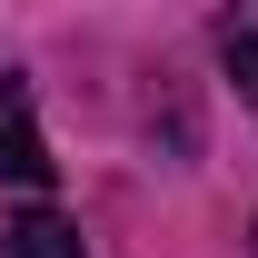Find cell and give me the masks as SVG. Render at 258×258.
<instances>
[{
    "mask_svg": "<svg viewBox=\"0 0 258 258\" xmlns=\"http://www.w3.org/2000/svg\"><path fill=\"white\" fill-rule=\"evenodd\" d=\"M228 80H238V99H258V20H228Z\"/></svg>",
    "mask_w": 258,
    "mask_h": 258,
    "instance_id": "3957f363",
    "label": "cell"
},
{
    "mask_svg": "<svg viewBox=\"0 0 258 258\" xmlns=\"http://www.w3.org/2000/svg\"><path fill=\"white\" fill-rule=\"evenodd\" d=\"M50 139H40V109H30V80H0V179L10 189H50Z\"/></svg>",
    "mask_w": 258,
    "mask_h": 258,
    "instance_id": "6da1fadb",
    "label": "cell"
},
{
    "mask_svg": "<svg viewBox=\"0 0 258 258\" xmlns=\"http://www.w3.org/2000/svg\"><path fill=\"white\" fill-rule=\"evenodd\" d=\"M0 258H90V238L60 209H20V219H0Z\"/></svg>",
    "mask_w": 258,
    "mask_h": 258,
    "instance_id": "7a4b0ae2",
    "label": "cell"
}]
</instances>
